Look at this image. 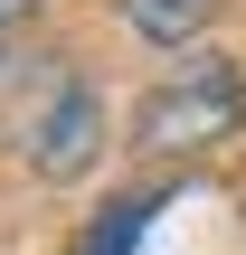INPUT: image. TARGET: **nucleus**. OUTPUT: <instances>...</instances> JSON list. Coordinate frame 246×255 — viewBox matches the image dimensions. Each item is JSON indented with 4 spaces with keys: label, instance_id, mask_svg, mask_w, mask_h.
<instances>
[{
    "label": "nucleus",
    "instance_id": "obj_4",
    "mask_svg": "<svg viewBox=\"0 0 246 255\" xmlns=\"http://www.w3.org/2000/svg\"><path fill=\"white\" fill-rule=\"evenodd\" d=\"M152 208H161V199H123V208H114V218H104V227H95L76 255H133V237L152 227Z\"/></svg>",
    "mask_w": 246,
    "mask_h": 255
},
{
    "label": "nucleus",
    "instance_id": "obj_5",
    "mask_svg": "<svg viewBox=\"0 0 246 255\" xmlns=\"http://www.w3.org/2000/svg\"><path fill=\"white\" fill-rule=\"evenodd\" d=\"M28 28H38V0H0V57H19Z\"/></svg>",
    "mask_w": 246,
    "mask_h": 255
},
{
    "label": "nucleus",
    "instance_id": "obj_2",
    "mask_svg": "<svg viewBox=\"0 0 246 255\" xmlns=\"http://www.w3.org/2000/svg\"><path fill=\"white\" fill-rule=\"evenodd\" d=\"M95 151H104V104H95V85L57 76L47 114H28V161H38V180H85Z\"/></svg>",
    "mask_w": 246,
    "mask_h": 255
},
{
    "label": "nucleus",
    "instance_id": "obj_1",
    "mask_svg": "<svg viewBox=\"0 0 246 255\" xmlns=\"http://www.w3.org/2000/svg\"><path fill=\"white\" fill-rule=\"evenodd\" d=\"M246 123V76L228 57H180L152 95H142V114H133V132L152 142V151H209V142H228Z\"/></svg>",
    "mask_w": 246,
    "mask_h": 255
},
{
    "label": "nucleus",
    "instance_id": "obj_3",
    "mask_svg": "<svg viewBox=\"0 0 246 255\" xmlns=\"http://www.w3.org/2000/svg\"><path fill=\"white\" fill-rule=\"evenodd\" d=\"M218 9H228V0H123L133 38H152V47H190V38H199Z\"/></svg>",
    "mask_w": 246,
    "mask_h": 255
}]
</instances>
